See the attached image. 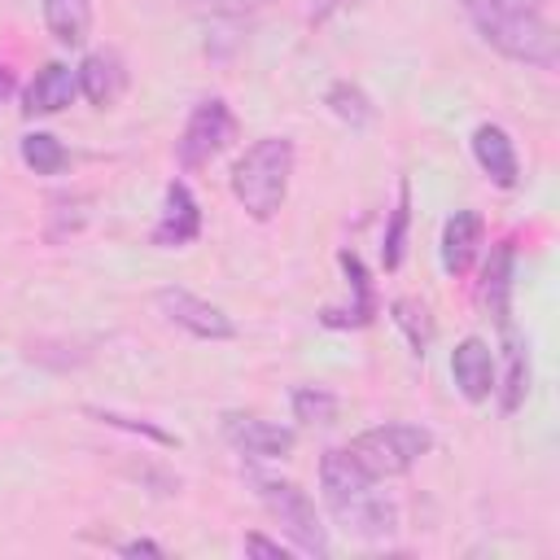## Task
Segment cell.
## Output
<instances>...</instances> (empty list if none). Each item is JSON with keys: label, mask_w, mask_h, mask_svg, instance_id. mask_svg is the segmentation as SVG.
Here are the masks:
<instances>
[{"label": "cell", "mask_w": 560, "mask_h": 560, "mask_svg": "<svg viewBox=\"0 0 560 560\" xmlns=\"http://www.w3.org/2000/svg\"><path fill=\"white\" fill-rule=\"evenodd\" d=\"M337 262H341V271H346V280H350V302H346V306H324V311H319V324H324V328H363V324H372V315H376L372 276H368L363 258L350 254V249H341Z\"/></svg>", "instance_id": "obj_10"}, {"label": "cell", "mask_w": 560, "mask_h": 560, "mask_svg": "<svg viewBox=\"0 0 560 560\" xmlns=\"http://www.w3.org/2000/svg\"><path fill=\"white\" fill-rule=\"evenodd\" d=\"M512 271H516V249H512V241H499L477 280V302L499 328H512V315H508L512 311Z\"/></svg>", "instance_id": "obj_11"}, {"label": "cell", "mask_w": 560, "mask_h": 560, "mask_svg": "<svg viewBox=\"0 0 560 560\" xmlns=\"http://www.w3.org/2000/svg\"><path fill=\"white\" fill-rule=\"evenodd\" d=\"M503 332H508V372H503V385H494V389H499L503 411L512 416V411H521V402L529 398V346H525L512 328H503Z\"/></svg>", "instance_id": "obj_19"}, {"label": "cell", "mask_w": 560, "mask_h": 560, "mask_svg": "<svg viewBox=\"0 0 560 560\" xmlns=\"http://www.w3.org/2000/svg\"><path fill=\"white\" fill-rule=\"evenodd\" d=\"M44 4V26L57 44L79 48L92 31V0H39Z\"/></svg>", "instance_id": "obj_17"}, {"label": "cell", "mask_w": 560, "mask_h": 560, "mask_svg": "<svg viewBox=\"0 0 560 560\" xmlns=\"http://www.w3.org/2000/svg\"><path fill=\"white\" fill-rule=\"evenodd\" d=\"M184 4H192L201 13H214V18H245V13H254L271 0H184Z\"/></svg>", "instance_id": "obj_26"}, {"label": "cell", "mask_w": 560, "mask_h": 560, "mask_svg": "<svg viewBox=\"0 0 560 560\" xmlns=\"http://www.w3.org/2000/svg\"><path fill=\"white\" fill-rule=\"evenodd\" d=\"M96 420H105V424H114V429H127V433H144V438H153L158 446H175V438L171 433H162V429H153V424H144V420H131V416H118V411H92Z\"/></svg>", "instance_id": "obj_25"}, {"label": "cell", "mask_w": 560, "mask_h": 560, "mask_svg": "<svg viewBox=\"0 0 560 560\" xmlns=\"http://www.w3.org/2000/svg\"><path fill=\"white\" fill-rule=\"evenodd\" d=\"M451 376H455V385H459V394L468 402H486L494 394V385H499L494 381V350H490V341L464 337L451 350Z\"/></svg>", "instance_id": "obj_12"}, {"label": "cell", "mask_w": 560, "mask_h": 560, "mask_svg": "<svg viewBox=\"0 0 560 560\" xmlns=\"http://www.w3.org/2000/svg\"><path fill=\"white\" fill-rule=\"evenodd\" d=\"M350 4H359V0H311V26H319V22H328L337 9H350Z\"/></svg>", "instance_id": "obj_28"}, {"label": "cell", "mask_w": 560, "mask_h": 560, "mask_svg": "<svg viewBox=\"0 0 560 560\" xmlns=\"http://www.w3.org/2000/svg\"><path fill=\"white\" fill-rule=\"evenodd\" d=\"M197 232H201V206H197V197H192V188L184 179H171L166 197H162V214H158L149 236L162 249H179V245L197 241Z\"/></svg>", "instance_id": "obj_9"}, {"label": "cell", "mask_w": 560, "mask_h": 560, "mask_svg": "<svg viewBox=\"0 0 560 560\" xmlns=\"http://www.w3.org/2000/svg\"><path fill=\"white\" fill-rule=\"evenodd\" d=\"M464 13L477 26V35L508 61L556 70L560 44L547 18V0H464Z\"/></svg>", "instance_id": "obj_1"}, {"label": "cell", "mask_w": 560, "mask_h": 560, "mask_svg": "<svg viewBox=\"0 0 560 560\" xmlns=\"http://www.w3.org/2000/svg\"><path fill=\"white\" fill-rule=\"evenodd\" d=\"M346 451L354 455V464H359L363 472H372V477L381 481V477H402L407 468H416L420 455L433 451V433H429L424 424H402V420H394V424L363 429L359 438H350Z\"/></svg>", "instance_id": "obj_4"}, {"label": "cell", "mask_w": 560, "mask_h": 560, "mask_svg": "<svg viewBox=\"0 0 560 560\" xmlns=\"http://www.w3.org/2000/svg\"><path fill=\"white\" fill-rule=\"evenodd\" d=\"M88 206H92V197H83V192H61V197H52L48 201V223H44V236L57 245V241H70L83 223H88Z\"/></svg>", "instance_id": "obj_21"}, {"label": "cell", "mask_w": 560, "mask_h": 560, "mask_svg": "<svg viewBox=\"0 0 560 560\" xmlns=\"http://www.w3.org/2000/svg\"><path fill=\"white\" fill-rule=\"evenodd\" d=\"M337 394L324 385H298L293 389V420L302 424H332L337 420Z\"/></svg>", "instance_id": "obj_24"}, {"label": "cell", "mask_w": 560, "mask_h": 560, "mask_svg": "<svg viewBox=\"0 0 560 560\" xmlns=\"http://www.w3.org/2000/svg\"><path fill=\"white\" fill-rule=\"evenodd\" d=\"M118 551H122V556H166V551H162L158 542H149V538H131V542H122Z\"/></svg>", "instance_id": "obj_29"}, {"label": "cell", "mask_w": 560, "mask_h": 560, "mask_svg": "<svg viewBox=\"0 0 560 560\" xmlns=\"http://www.w3.org/2000/svg\"><path fill=\"white\" fill-rule=\"evenodd\" d=\"M481 236H486V223L477 210H455L446 223H442V241H438V258H442V271L446 276H464L481 249Z\"/></svg>", "instance_id": "obj_15"}, {"label": "cell", "mask_w": 560, "mask_h": 560, "mask_svg": "<svg viewBox=\"0 0 560 560\" xmlns=\"http://www.w3.org/2000/svg\"><path fill=\"white\" fill-rule=\"evenodd\" d=\"M249 481H254L262 508L271 512V521L284 529L293 551H302V556H328L332 551L328 534H324V525L315 516V503L298 481H284V477H249Z\"/></svg>", "instance_id": "obj_5"}, {"label": "cell", "mask_w": 560, "mask_h": 560, "mask_svg": "<svg viewBox=\"0 0 560 560\" xmlns=\"http://www.w3.org/2000/svg\"><path fill=\"white\" fill-rule=\"evenodd\" d=\"M293 162H298V149H293L289 136H262V140H254L236 158V166H232V197L245 206L249 219H258V223L276 219V210L289 197Z\"/></svg>", "instance_id": "obj_3"}, {"label": "cell", "mask_w": 560, "mask_h": 560, "mask_svg": "<svg viewBox=\"0 0 560 560\" xmlns=\"http://www.w3.org/2000/svg\"><path fill=\"white\" fill-rule=\"evenodd\" d=\"M153 302H158V311H162L175 328H184V332L197 337V341H232V337H236L232 315H228L223 306H214V302L188 293V289L166 284V289L153 293Z\"/></svg>", "instance_id": "obj_7"}, {"label": "cell", "mask_w": 560, "mask_h": 560, "mask_svg": "<svg viewBox=\"0 0 560 560\" xmlns=\"http://www.w3.org/2000/svg\"><path fill=\"white\" fill-rule=\"evenodd\" d=\"M223 438L249 459H284L293 451V429H284L276 420H262L254 411H228L223 416Z\"/></svg>", "instance_id": "obj_8"}, {"label": "cell", "mask_w": 560, "mask_h": 560, "mask_svg": "<svg viewBox=\"0 0 560 560\" xmlns=\"http://www.w3.org/2000/svg\"><path fill=\"white\" fill-rule=\"evenodd\" d=\"M22 162H26L35 175H57V171H66L70 153H66V144H61L57 136L31 131V136H22Z\"/></svg>", "instance_id": "obj_23"}, {"label": "cell", "mask_w": 560, "mask_h": 560, "mask_svg": "<svg viewBox=\"0 0 560 560\" xmlns=\"http://www.w3.org/2000/svg\"><path fill=\"white\" fill-rule=\"evenodd\" d=\"M13 92H18V79H13V70H9L4 61H0V105H4V101H9Z\"/></svg>", "instance_id": "obj_30"}, {"label": "cell", "mask_w": 560, "mask_h": 560, "mask_svg": "<svg viewBox=\"0 0 560 560\" xmlns=\"http://www.w3.org/2000/svg\"><path fill=\"white\" fill-rule=\"evenodd\" d=\"M232 140H236V114L228 109L223 96H206V101L192 105V114H188V122H184V131L175 140V158H179L184 171H201Z\"/></svg>", "instance_id": "obj_6"}, {"label": "cell", "mask_w": 560, "mask_h": 560, "mask_svg": "<svg viewBox=\"0 0 560 560\" xmlns=\"http://www.w3.org/2000/svg\"><path fill=\"white\" fill-rule=\"evenodd\" d=\"M74 79H79V92H83L96 109L118 105V96L127 92V66H122V57H118L114 48H96V52H88V57L79 61Z\"/></svg>", "instance_id": "obj_13"}, {"label": "cell", "mask_w": 560, "mask_h": 560, "mask_svg": "<svg viewBox=\"0 0 560 560\" xmlns=\"http://www.w3.org/2000/svg\"><path fill=\"white\" fill-rule=\"evenodd\" d=\"M324 105H328L341 122H350V127H368V122L376 118L372 96H368L359 83H350V79H337V83L324 92Z\"/></svg>", "instance_id": "obj_20"}, {"label": "cell", "mask_w": 560, "mask_h": 560, "mask_svg": "<svg viewBox=\"0 0 560 560\" xmlns=\"http://www.w3.org/2000/svg\"><path fill=\"white\" fill-rule=\"evenodd\" d=\"M74 92H79V79H74V70L66 66V61H48L44 70H35V79L26 83V92H22V114H57V109H66L70 101H74Z\"/></svg>", "instance_id": "obj_16"}, {"label": "cell", "mask_w": 560, "mask_h": 560, "mask_svg": "<svg viewBox=\"0 0 560 560\" xmlns=\"http://www.w3.org/2000/svg\"><path fill=\"white\" fill-rule=\"evenodd\" d=\"M319 490H324V503H328L332 521L341 529H350L354 538L376 542V538H389L398 529V503L376 490V477L363 472L346 446L324 451Z\"/></svg>", "instance_id": "obj_2"}, {"label": "cell", "mask_w": 560, "mask_h": 560, "mask_svg": "<svg viewBox=\"0 0 560 560\" xmlns=\"http://www.w3.org/2000/svg\"><path fill=\"white\" fill-rule=\"evenodd\" d=\"M389 319H394V328L407 337L411 354H429L438 324H433V315H429V306H424L420 298H394V302H389Z\"/></svg>", "instance_id": "obj_18"}, {"label": "cell", "mask_w": 560, "mask_h": 560, "mask_svg": "<svg viewBox=\"0 0 560 560\" xmlns=\"http://www.w3.org/2000/svg\"><path fill=\"white\" fill-rule=\"evenodd\" d=\"M407 223H411V188H407V179H398V201H394V210H389V223H385V241H381V262H385V271H394V267L402 262Z\"/></svg>", "instance_id": "obj_22"}, {"label": "cell", "mask_w": 560, "mask_h": 560, "mask_svg": "<svg viewBox=\"0 0 560 560\" xmlns=\"http://www.w3.org/2000/svg\"><path fill=\"white\" fill-rule=\"evenodd\" d=\"M245 556H271V560H284L289 547L276 542V538H262V534H245Z\"/></svg>", "instance_id": "obj_27"}, {"label": "cell", "mask_w": 560, "mask_h": 560, "mask_svg": "<svg viewBox=\"0 0 560 560\" xmlns=\"http://www.w3.org/2000/svg\"><path fill=\"white\" fill-rule=\"evenodd\" d=\"M468 144H472L477 166H481L499 188H516V184H521V158H516V144H512L508 127H499V122H477V131H472Z\"/></svg>", "instance_id": "obj_14"}]
</instances>
